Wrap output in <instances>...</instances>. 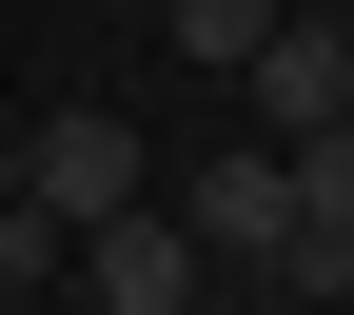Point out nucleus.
I'll return each instance as SVG.
<instances>
[{
  "label": "nucleus",
  "mask_w": 354,
  "mask_h": 315,
  "mask_svg": "<svg viewBox=\"0 0 354 315\" xmlns=\"http://www.w3.org/2000/svg\"><path fill=\"white\" fill-rule=\"evenodd\" d=\"M197 256H236V276H276L295 256V138H236V158H197Z\"/></svg>",
  "instance_id": "obj_1"
},
{
  "label": "nucleus",
  "mask_w": 354,
  "mask_h": 315,
  "mask_svg": "<svg viewBox=\"0 0 354 315\" xmlns=\"http://www.w3.org/2000/svg\"><path fill=\"white\" fill-rule=\"evenodd\" d=\"M138 118H99V99H79V118H39V177H20V197L39 217H59V237H99V217H138Z\"/></svg>",
  "instance_id": "obj_2"
},
{
  "label": "nucleus",
  "mask_w": 354,
  "mask_h": 315,
  "mask_svg": "<svg viewBox=\"0 0 354 315\" xmlns=\"http://www.w3.org/2000/svg\"><path fill=\"white\" fill-rule=\"evenodd\" d=\"M236 99H256V138H315V118H354V20H315V0H295V20L236 60Z\"/></svg>",
  "instance_id": "obj_3"
},
{
  "label": "nucleus",
  "mask_w": 354,
  "mask_h": 315,
  "mask_svg": "<svg viewBox=\"0 0 354 315\" xmlns=\"http://www.w3.org/2000/svg\"><path fill=\"white\" fill-rule=\"evenodd\" d=\"M79 296H99V315H197V217H177V197L99 217V237H79Z\"/></svg>",
  "instance_id": "obj_4"
},
{
  "label": "nucleus",
  "mask_w": 354,
  "mask_h": 315,
  "mask_svg": "<svg viewBox=\"0 0 354 315\" xmlns=\"http://www.w3.org/2000/svg\"><path fill=\"white\" fill-rule=\"evenodd\" d=\"M276 296H295V315L354 296V118H315V138H295V256H276Z\"/></svg>",
  "instance_id": "obj_5"
},
{
  "label": "nucleus",
  "mask_w": 354,
  "mask_h": 315,
  "mask_svg": "<svg viewBox=\"0 0 354 315\" xmlns=\"http://www.w3.org/2000/svg\"><path fill=\"white\" fill-rule=\"evenodd\" d=\"M59 276H79V237L20 197V177H0V296H59Z\"/></svg>",
  "instance_id": "obj_6"
},
{
  "label": "nucleus",
  "mask_w": 354,
  "mask_h": 315,
  "mask_svg": "<svg viewBox=\"0 0 354 315\" xmlns=\"http://www.w3.org/2000/svg\"><path fill=\"white\" fill-rule=\"evenodd\" d=\"M276 20H295V0H177V60H216V79H236Z\"/></svg>",
  "instance_id": "obj_7"
},
{
  "label": "nucleus",
  "mask_w": 354,
  "mask_h": 315,
  "mask_svg": "<svg viewBox=\"0 0 354 315\" xmlns=\"http://www.w3.org/2000/svg\"><path fill=\"white\" fill-rule=\"evenodd\" d=\"M335 315H354V296H335Z\"/></svg>",
  "instance_id": "obj_8"
}]
</instances>
